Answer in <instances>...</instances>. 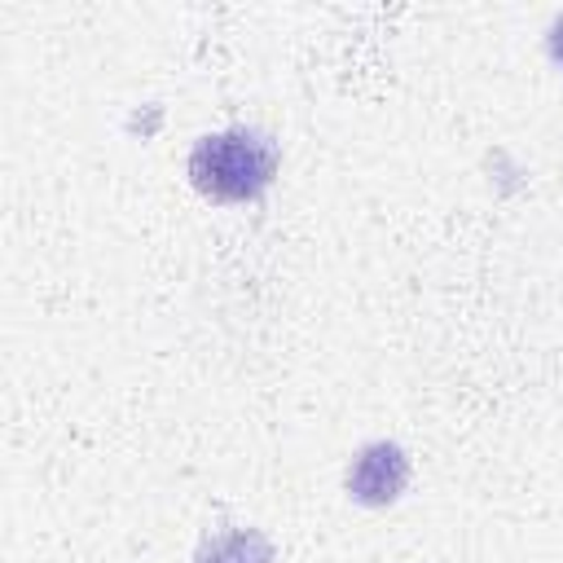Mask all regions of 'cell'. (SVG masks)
Wrapping results in <instances>:
<instances>
[{"label":"cell","mask_w":563,"mask_h":563,"mask_svg":"<svg viewBox=\"0 0 563 563\" xmlns=\"http://www.w3.org/2000/svg\"><path fill=\"white\" fill-rule=\"evenodd\" d=\"M189 185L216 207L260 202L282 176V145L255 123H229L202 132L185 154Z\"/></svg>","instance_id":"obj_1"},{"label":"cell","mask_w":563,"mask_h":563,"mask_svg":"<svg viewBox=\"0 0 563 563\" xmlns=\"http://www.w3.org/2000/svg\"><path fill=\"white\" fill-rule=\"evenodd\" d=\"M409 479H413V457L400 440H387V435L356 444L343 466V493L361 510L396 506L409 493Z\"/></svg>","instance_id":"obj_2"},{"label":"cell","mask_w":563,"mask_h":563,"mask_svg":"<svg viewBox=\"0 0 563 563\" xmlns=\"http://www.w3.org/2000/svg\"><path fill=\"white\" fill-rule=\"evenodd\" d=\"M189 563H277V545L255 523H224L198 537Z\"/></svg>","instance_id":"obj_3"},{"label":"cell","mask_w":563,"mask_h":563,"mask_svg":"<svg viewBox=\"0 0 563 563\" xmlns=\"http://www.w3.org/2000/svg\"><path fill=\"white\" fill-rule=\"evenodd\" d=\"M541 48H545L550 66L563 75V9L550 13V22H545V31H541Z\"/></svg>","instance_id":"obj_4"},{"label":"cell","mask_w":563,"mask_h":563,"mask_svg":"<svg viewBox=\"0 0 563 563\" xmlns=\"http://www.w3.org/2000/svg\"><path fill=\"white\" fill-rule=\"evenodd\" d=\"M158 123H163V106H158V101H145L141 110H132V114H128V132H141V141H145V136H154V132H158Z\"/></svg>","instance_id":"obj_5"}]
</instances>
